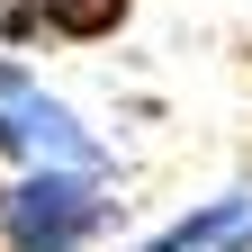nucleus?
<instances>
[{
    "instance_id": "f257e3e1",
    "label": "nucleus",
    "mask_w": 252,
    "mask_h": 252,
    "mask_svg": "<svg viewBox=\"0 0 252 252\" xmlns=\"http://www.w3.org/2000/svg\"><path fill=\"white\" fill-rule=\"evenodd\" d=\"M117 225V180L99 171H18L0 189V252H99Z\"/></svg>"
},
{
    "instance_id": "f03ea898",
    "label": "nucleus",
    "mask_w": 252,
    "mask_h": 252,
    "mask_svg": "<svg viewBox=\"0 0 252 252\" xmlns=\"http://www.w3.org/2000/svg\"><path fill=\"white\" fill-rule=\"evenodd\" d=\"M0 162H18V171H99V180H117V153L90 135V126L63 108L18 54H0Z\"/></svg>"
},
{
    "instance_id": "7ed1b4c3",
    "label": "nucleus",
    "mask_w": 252,
    "mask_h": 252,
    "mask_svg": "<svg viewBox=\"0 0 252 252\" xmlns=\"http://www.w3.org/2000/svg\"><path fill=\"white\" fill-rule=\"evenodd\" d=\"M126 18H135V0H9L0 9V36L18 54L27 45H108Z\"/></svg>"
},
{
    "instance_id": "20e7f679",
    "label": "nucleus",
    "mask_w": 252,
    "mask_h": 252,
    "mask_svg": "<svg viewBox=\"0 0 252 252\" xmlns=\"http://www.w3.org/2000/svg\"><path fill=\"white\" fill-rule=\"evenodd\" d=\"M135 252H252V180L198 198L189 216H171L162 234H144Z\"/></svg>"
}]
</instances>
